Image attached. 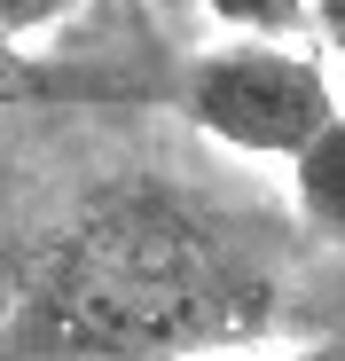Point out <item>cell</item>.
Returning <instances> with one entry per match:
<instances>
[{"label": "cell", "mask_w": 345, "mask_h": 361, "mask_svg": "<svg viewBox=\"0 0 345 361\" xmlns=\"http://www.w3.org/2000/svg\"><path fill=\"white\" fill-rule=\"evenodd\" d=\"M275 322L251 252L189 189L102 180L55 220L16 283L8 361H189Z\"/></svg>", "instance_id": "6da1fadb"}, {"label": "cell", "mask_w": 345, "mask_h": 361, "mask_svg": "<svg viewBox=\"0 0 345 361\" xmlns=\"http://www.w3.org/2000/svg\"><path fill=\"white\" fill-rule=\"evenodd\" d=\"M181 110L220 149L275 157V165H291L330 118H345L330 94V63L314 47H259V39L196 55L181 71Z\"/></svg>", "instance_id": "7a4b0ae2"}, {"label": "cell", "mask_w": 345, "mask_h": 361, "mask_svg": "<svg viewBox=\"0 0 345 361\" xmlns=\"http://www.w3.org/2000/svg\"><path fill=\"white\" fill-rule=\"evenodd\" d=\"M291 197H299V220L345 252V118H330L291 157Z\"/></svg>", "instance_id": "3957f363"}, {"label": "cell", "mask_w": 345, "mask_h": 361, "mask_svg": "<svg viewBox=\"0 0 345 361\" xmlns=\"http://www.w3.org/2000/svg\"><path fill=\"white\" fill-rule=\"evenodd\" d=\"M204 8L236 39H259V47H299V32L314 24L306 0H204Z\"/></svg>", "instance_id": "277c9868"}, {"label": "cell", "mask_w": 345, "mask_h": 361, "mask_svg": "<svg viewBox=\"0 0 345 361\" xmlns=\"http://www.w3.org/2000/svg\"><path fill=\"white\" fill-rule=\"evenodd\" d=\"M87 0H0V39H32V32H55L63 16H79Z\"/></svg>", "instance_id": "5b68a950"}, {"label": "cell", "mask_w": 345, "mask_h": 361, "mask_svg": "<svg viewBox=\"0 0 345 361\" xmlns=\"http://www.w3.org/2000/svg\"><path fill=\"white\" fill-rule=\"evenodd\" d=\"M39 94H55V79L32 63L24 47H8V39H0V110H16V102H39Z\"/></svg>", "instance_id": "8992f818"}, {"label": "cell", "mask_w": 345, "mask_h": 361, "mask_svg": "<svg viewBox=\"0 0 345 361\" xmlns=\"http://www.w3.org/2000/svg\"><path fill=\"white\" fill-rule=\"evenodd\" d=\"M306 8H314V32H322V47L345 63V0H306Z\"/></svg>", "instance_id": "52a82bcc"}, {"label": "cell", "mask_w": 345, "mask_h": 361, "mask_svg": "<svg viewBox=\"0 0 345 361\" xmlns=\"http://www.w3.org/2000/svg\"><path fill=\"white\" fill-rule=\"evenodd\" d=\"M291 361H337V353H291Z\"/></svg>", "instance_id": "ba28073f"}]
</instances>
